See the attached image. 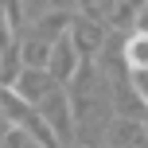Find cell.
Masks as SVG:
<instances>
[{
    "label": "cell",
    "instance_id": "1",
    "mask_svg": "<svg viewBox=\"0 0 148 148\" xmlns=\"http://www.w3.org/2000/svg\"><path fill=\"white\" fill-rule=\"evenodd\" d=\"M8 90H16L23 101L35 105V101H47V97L59 90V82H55L47 70H27V66H23V70H20V78H16V86H8Z\"/></svg>",
    "mask_w": 148,
    "mask_h": 148
},
{
    "label": "cell",
    "instance_id": "2",
    "mask_svg": "<svg viewBox=\"0 0 148 148\" xmlns=\"http://www.w3.org/2000/svg\"><path fill=\"white\" fill-rule=\"evenodd\" d=\"M51 47H55V39H43V35H35V31H31V35L20 43L23 66H27V70H47V62H51Z\"/></svg>",
    "mask_w": 148,
    "mask_h": 148
},
{
    "label": "cell",
    "instance_id": "3",
    "mask_svg": "<svg viewBox=\"0 0 148 148\" xmlns=\"http://www.w3.org/2000/svg\"><path fill=\"white\" fill-rule=\"evenodd\" d=\"M39 113H43V121L51 125V133L66 136L70 133V109H66V97H62V90H55L47 101H39Z\"/></svg>",
    "mask_w": 148,
    "mask_h": 148
},
{
    "label": "cell",
    "instance_id": "4",
    "mask_svg": "<svg viewBox=\"0 0 148 148\" xmlns=\"http://www.w3.org/2000/svg\"><path fill=\"white\" fill-rule=\"evenodd\" d=\"M74 55H78V51H74V43H70L66 35L55 39V47H51V62H47V74H51L55 82H66L70 74H74Z\"/></svg>",
    "mask_w": 148,
    "mask_h": 148
},
{
    "label": "cell",
    "instance_id": "5",
    "mask_svg": "<svg viewBox=\"0 0 148 148\" xmlns=\"http://www.w3.org/2000/svg\"><path fill=\"white\" fill-rule=\"evenodd\" d=\"M125 62L133 70H148V31H136L125 43Z\"/></svg>",
    "mask_w": 148,
    "mask_h": 148
},
{
    "label": "cell",
    "instance_id": "6",
    "mask_svg": "<svg viewBox=\"0 0 148 148\" xmlns=\"http://www.w3.org/2000/svg\"><path fill=\"white\" fill-rule=\"evenodd\" d=\"M0 8H4V23H8V31H12V39H20L23 20H27L23 4H20V0H0Z\"/></svg>",
    "mask_w": 148,
    "mask_h": 148
},
{
    "label": "cell",
    "instance_id": "7",
    "mask_svg": "<svg viewBox=\"0 0 148 148\" xmlns=\"http://www.w3.org/2000/svg\"><path fill=\"white\" fill-rule=\"evenodd\" d=\"M0 144H4V148H43V144H39V140H35L31 133H23V129H12V125L4 129Z\"/></svg>",
    "mask_w": 148,
    "mask_h": 148
},
{
    "label": "cell",
    "instance_id": "8",
    "mask_svg": "<svg viewBox=\"0 0 148 148\" xmlns=\"http://www.w3.org/2000/svg\"><path fill=\"white\" fill-rule=\"evenodd\" d=\"M20 4H23V12H27V16L43 20V16H47V8H51V0H20Z\"/></svg>",
    "mask_w": 148,
    "mask_h": 148
},
{
    "label": "cell",
    "instance_id": "9",
    "mask_svg": "<svg viewBox=\"0 0 148 148\" xmlns=\"http://www.w3.org/2000/svg\"><path fill=\"white\" fill-rule=\"evenodd\" d=\"M16 39H12V31H8V23H4V8H0V51L4 47H12Z\"/></svg>",
    "mask_w": 148,
    "mask_h": 148
}]
</instances>
